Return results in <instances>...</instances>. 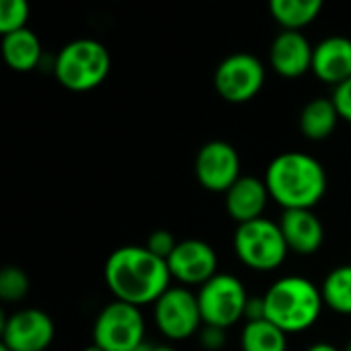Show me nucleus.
Returning <instances> with one entry per match:
<instances>
[{
  "label": "nucleus",
  "instance_id": "11",
  "mask_svg": "<svg viewBox=\"0 0 351 351\" xmlns=\"http://www.w3.org/2000/svg\"><path fill=\"white\" fill-rule=\"evenodd\" d=\"M56 337L51 317L41 308H21L2 319L0 339L8 351H45Z\"/></svg>",
  "mask_w": 351,
  "mask_h": 351
},
{
  "label": "nucleus",
  "instance_id": "4",
  "mask_svg": "<svg viewBox=\"0 0 351 351\" xmlns=\"http://www.w3.org/2000/svg\"><path fill=\"white\" fill-rule=\"evenodd\" d=\"M111 70L109 49L93 37L68 41L53 58L56 80L72 93H88L105 82Z\"/></svg>",
  "mask_w": 351,
  "mask_h": 351
},
{
  "label": "nucleus",
  "instance_id": "26",
  "mask_svg": "<svg viewBox=\"0 0 351 351\" xmlns=\"http://www.w3.org/2000/svg\"><path fill=\"white\" fill-rule=\"evenodd\" d=\"M197 337H199V343L206 351H220L226 343V329L204 325L202 331L197 333Z\"/></svg>",
  "mask_w": 351,
  "mask_h": 351
},
{
  "label": "nucleus",
  "instance_id": "22",
  "mask_svg": "<svg viewBox=\"0 0 351 351\" xmlns=\"http://www.w3.org/2000/svg\"><path fill=\"white\" fill-rule=\"evenodd\" d=\"M27 294H29V276L16 265L4 267L0 271V298L8 304H14L25 300Z\"/></svg>",
  "mask_w": 351,
  "mask_h": 351
},
{
  "label": "nucleus",
  "instance_id": "31",
  "mask_svg": "<svg viewBox=\"0 0 351 351\" xmlns=\"http://www.w3.org/2000/svg\"><path fill=\"white\" fill-rule=\"evenodd\" d=\"M80 351H103L101 348H97V346H88V348H84V350Z\"/></svg>",
  "mask_w": 351,
  "mask_h": 351
},
{
  "label": "nucleus",
  "instance_id": "1",
  "mask_svg": "<svg viewBox=\"0 0 351 351\" xmlns=\"http://www.w3.org/2000/svg\"><path fill=\"white\" fill-rule=\"evenodd\" d=\"M171 271L165 259L144 245H123L105 261V284L115 300L138 308L154 304L171 288Z\"/></svg>",
  "mask_w": 351,
  "mask_h": 351
},
{
  "label": "nucleus",
  "instance_id": "9",
  "mask_svg": "<svg viewBox=\"0 0 351 351\" xmlns=\"http://www.w3.org/2000/svg\"><path fill=\"white\" fill-rule=\"evenodd\" d=\"M265 84L263 62L247 51L226 56L214 72L216 93L232 105H243L255 99Z\"/></svg>",
  "mask_w": 351,
  "mask_h": 351
},
{
  "label": "nucleus",
  "instance_id": "19",
  "mask_svg": "<svg viewBox=\"0 0 351 351\" xmlns=\"http://www.w3.org/2000/svg\"><path fill=\"white\" fill-rule=\"evenodd\" d=\"M323 10L321 0H271V19L282 27V31H302Z\"/></svg>",
  "mask_w": 351,
  "mask_h": 351
},
{
  "label": "nucleus",
  "instance_id": "8",
  "mask_svg": "<svg viewBox=\"0 0 351 351\" xmlns=\"http://www.w3.org/2000/svg\"><path fill=\"white\" fill-rule=\"evenodd\" d=\"M152 306L154 327L169 341H185L204 327L197 294L185 286H171Z\"/></svg>",
  "mask_w": 351,
  "mask_h": 351
},
{
  "label": "nucleus",
  "instance_id": "18",
  "mask_svg": "<svg viewBox=\"0 0 351 351\" xmlns=\"http://www.w3.org/2000/svg\"><path fill=\"white\" fill-rule=\"evenodd\" d=\"M339 119L341 117L337 113L333 99L331 97H317V99H311L302 107L300 117H298V125H300V132L306 140L321 142V140H327L335 132Z\"/></svg>",
  "mask_w": 351,
  "mask_h": 351
},
{
  "label": "nucleus",
  "instance_id": "28",
  "mask_svg": "<svg viewBox=\"0 0 351 351\" xmlns=\"http://www.w3.org/2000/svg\"><path fill=\"white\" fill-rule=\"evenodd\" d=\"M306 351H341L339 348H335L333 343H327V341H319V343H313Z\"/></svg>",
  "mask_w": 351,
  "mask_h": 351
},
{
  "label": "nucleus",
  "instance_id": "2",
  "mask_svg": "<svg viewBox=\"0 0 351 351\" xmlns=\"http://www.w3.org/2000/svg\"><path fill=\"white\" fill-rule=\"evenodd\" d=\"M271 202L284 212L313 210L327 193V171L319 158L306 152H282L265 169L263 177Z\"/></svg>",
  "mask_w": 351,
  "mask_h": 351
},
{
  "label": "nucleus",
  "instance_id": "27",
  "mask_svg": "<svg viewBox=\"0 0 351 351\" xmlns=\"http://www.w3.org/2000/svg\"><path fill=\"white\" fill-rule=\"evenodd\" d=\"M265 319V300L263 296H249L247 308H245V323H255Z\"/></svg>",
  "mask_w": 351,
  "mask_h": 351
},
{
  "label": "nucleus",
  "instance_id": "6",
  "mask_svg": "<svg viewBox=\"0 0 351 351\" xmlns=\"http://www.w3.org/2000/svg\"><path fill=\"white\" fill-rule=\"evenodd\" d=\"M146 343V321L138 306L113 300L93 325V346L103 351H134Z\"/></svg>",
  "mask_w": 351,
  "mask_h": 351
},
{
  "label": "nucleus",
  "instance_id": "7",
  "mask_svg": "<svg viewBox=\"0 0 351 351\" xmlns=\"http://www.w3.org/2000/svg\"><path fill=\"white\" fill-rule=\"evenodd\" d=\"M249 294L245 284L230 274H216L197 290V304L204 325L230 329L245 319Z\"/></svg>",
  "mask_w": 351,
  "mask_h": 351
},
{
  "label": "nucleus",
  "instance_id": "20",
  "mask_svg": "<svg viewBox=\"0 0 351 351\" xmlns=\"http://www.w3.org/2000/svg\"><path fill=\"white\" fill-rule=\"evenodd\" d=\"M323 302L337 315L351 317V263L331 269L321 284Z\"/></svg>",
  "mask_w": 351,
  "mask_h": 351
},
{
  "label": "nucleus",
  "instance_id": "17",
  "mask_svg": "<svg viewBox=\"0 0 351 351\" xmlns=\"http://www.w3.org/2000/svg\"><path fill=\"white\" fill-rule=\"evenodd\" d=\"M2 58L14 72H31L41 64L43 47L31 29H21L2 37Z\"/></svg>",
  "mask_w": 351,
  "mask_h": 351
},
{
  "label": "nucleus",
  "instance_id": "14",
  "mask_svg": "<svg viewBox=\"0 0 351 351\" xmlns=\"http://www.w3.org/2000/svg\"><path fill=\"white\" fill-rule=\"evenodd\" d=\"M321 82L333 88L351 78V39L343 35H329L315 45L313 70Z\"/></svg>",
  "mask_w": 351,
  "mask_h": 351
},
{
  "label": "nucleus",
  "instance_id": "32",
  "mask_svg": "<svg viewBox=\"0 0 351 351\" xmlns=\"http://www.w3.org/2000/svg\"><path fill=\"white\" fill-rule=\"evenodd\" d=\"M343 351H351V341L348 343V346H346V350H343Z\"/></svg>",
  "mask_w": 351,
  "mask_h": 351
},
{
  "label": "nucleus",
  "instance_id": "24",
  "mask_svg": "<svg viewBox=\"0 0 351 351\" xmlns=\"http://www.w3.org/2000/svg\"><path fill=\"white\" fill-rule=\"evenodd\" d=\"M179 245V241L173 237V232H169V230H154L148 239H146V249L152 253V255H156V257H160V259H169L171 255H173V251H175V247Z\"/></svg>",
  "mask_w": 351,
  "mask_h": 351
},
{
  "label": "nucleus",
  "instance_id": "29",
  "mask_svg": "<svg viewBox=\"0 0 351 351\" xmlns=\"http://www.w3.org/2000/svg\"><path fill=\"white\" fill-rule=\"evenodd\" d=\"M150 351H177L173 346H152Z\"/></svg>",
  "mask_w": 351,
  "mask_h": 351
},
{
  "label": "nucleus",
  "instance_id": "12",
  "mask_svg": "<svg viewBox=\"0 0 351 351\" xmlns=\"http://www.w3.org/2000/svg\"><path fill=\"white\" fill-rule=\"evenodd\" d=\"M171 278L185 288H202L218 271V255L214 247L202 239L179 241L173 255L167 259Z\"/></svg>",
  "mask_w": 351,
  "mask_h": 351
},
{
  "label": "nucleus",
  "instance_id": "21",
  "mask_svg": "<svg viewBox=\"0 0 351 351\" xmlns=\"http://www.w3.org/2000/svg\"><path fill=\"white\" fill-rule=\"evenodd\" d=\"M241 351H288V335L267 319L245 323L241 331Z\"/></svg>",
  "mask_w": 351,
  "mask_h": 351
},
{
  "label": "nucleus",
  "instance_id": "16",
  "mask_svg": "<svg viewBox=\"0 0 351 351\" xmlns=\"http://www.w3.org/2000/svg\"><path fill=\"white\" fill-rule=\"evenodd\" d=\"M280 228L286 245L296 255H313L323 247L325 228L313 210H288L282 212Z\"/></svg>",
  "mask_w": 351,
  "mask_h": 351
},
{
  "label": "nucleus",
  "instance_id": "33",
  "mask_svg": "<svg viewBox=\"0 0 351 351\" xmlns=\"http://www.w3.org/2000/svg\"><path fill=\"white\" fill-rule=\"evenodd\" d=\"M0 351H8V350H6V348H2V346H0Z\"/></svg>",
  "mask_w": 351,
  "mask_h": 351
},
{
  "label": "nucleus",
  "instance_id": "13",
  "mask_svg": "<svg viewBox=\"0 0 351 351\" xmlns=\"http://www.w3.org/2000/svg\"><path fill=\"white\" fill-rule=\"evenodd\" d=\"M313 51L302 31H280L269 45V66L284 78H300L313 70Z\"/></svg>",
  "mask_w": 351,
  "mask_h": 351
},
{
  "label": "nucleus",
  "instance_id": "30",
  "mask_svg": "<svg viewBox=\"0 0 351 351\" xmlns=\"http://www.w3.org/2000/svg\"><path fill=\"white\" fill-rule=\"evenodd\" d=\"M150 350H152V343H148V341H146V343H142L138 350H134V351H150Z\"/></svg>",
  "mask_w": 351,
  "mask_h": 351
},
{
  "label": "nucleus",
  "instance_id": "23",
  "mask_svg": "<svg viewBox=\"0 0 351 351\" xmlns=\"http://www.w3.org/2000/svg\"><path fill=\"white\" fill-rule=\"evenodd\" d=\"M29 4L25 0H2L0 4V33L2 37L27 29Z\"/></svg>",
  "mask_w": 351,
  "mask_h": 351
},
{
  "label": "nucleus",
  "instance_id": "3",
  "mask_svg": "<svg viewBox=\"0 0 351 351\" xmlns=\"http://www.w3.org/2000/svg\"><path fill=\"white\" fill-rule=\"evenodd\" d=\"M265 319L286 335L313 329L325 308L321 286L304 276H286L274 282L263 294Z\"/></svg>",
  "mask_w": 351,
  "mask_h": 351
},
{
  "label": "nucleus",
  "instance_id": "10",
  "mask_svg": "<svg viewBox=\"0 0 351 351\" xmlns=\"http://www.w3.org/2000/svg\"><path fill=\"white\" fill-rule=\"evenodd\" d=\"M197 183L214 193H226L243 175H241V156L230 142L210 140L206 142L193 162Z\"/></svg>",
  "mask_w": 351,
  "mask_h": 351
},
{
  "label": "nucleus",
  "instance_id": "15",
  "mask_svg": "<svg viewBox=\"0 0 351 351\" xmlns=\"http://www.w3.org/2000/svg\"><path fill=\"white\" fill-rule=\"evenodd\" d=\"M269 199L271 197L263 179L255 175H243L224 193V208L237 224H245L263 218Z\"/></svg>",
  "mask_w": 351,
  "mask_h": 351
},
{
  "label": "nucleus",
  "instance_id": "5",
  "mask_svg": "<svg viewBox=\"0 0 351 351\" xmlns=\"http://www.w3.org/2000/svg\"><path fill=\"white\" fill-rule=\"evenodd\" d=\"M232 245L239 261L253 271H274L290 253L280 224L265 216L239 224Z\"/></svg>",
  "mask_w": 351,
  "mask_h": 351
},
{
  "label": "nucleus",
  "instance_id": "25",
  "mask_svg": "<svg viewBox=\"0 0 351 351\" xmlns=\"http://www.w3.org/2000/svg\"><path fill=\"white\" fill-rule=\"evenodd\" d=\"M331 99H333V103H335V107H337L339 117L351 123V78L333 88Z\"/></svg>",
  "mask_w": 351,
  "mask_h": 351
}]
</instances>
